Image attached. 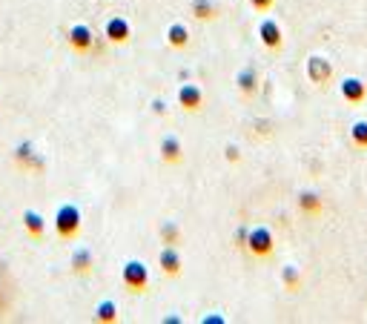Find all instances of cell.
<instances>
[{
    "label": "cell",
    "mask_w": 367,
    "mask_h": 324,
    "mask_svg": "<svg viewBox=\"0 0 367 324\" xmlns=\"http://www.w3.org/2000/svg\"><path fill=\"white\" fill-rule=\"evenodd\" d=\"M342 98L347 104H361L367 98V83L361 78H345L342 80Z\"/></svg>",
    "instance_id": "obj_1"
},
{
    "label": "cell",
    "mask_w": 367,
    "mask_h": 324,
    "mask_svg": "<svg viewBox=\"0 0 367 324\" xmlns=\"http://www.w3.org/2000/svg\"><path fill=\"white\" fill-rule=\"evenodd\" d=\"M350 138L356 146H361V150H367V121H356L350 127Z\"/></svg>",
    "instance_id": "obj_2"
},
{
    "label": "cell",
    "mask_w": 367,
    "mask_h": 324,
    "mask_svg": "<svg viewBox=\"0 0 367 324\" xmlns=\"http://www.w3.org/2000/svg\"><path fill=\"white\" fill-rule=\"evenodd\" d=\"M307 69H313L316 80H327V75H330V64L324 61V57H313V61H310V66H307Z\"/></svg>",
    "instance_id": "obj_3"
},
{
    "label": "cell",
    "mask_w": 367,
    "mask_h": 324,
    "mask_svg": "<svg viewBox=\"0 0 367 324\" xmlns=\"http://www.w3.org/2000/svg\"><path fill=\"white\" fill-rule=\"evenodd\" d=\"M304 207H307V210H319V201H316V195H304Z\"/></svg>",
    "instance_id": "obj_4"
}]
</instances>
